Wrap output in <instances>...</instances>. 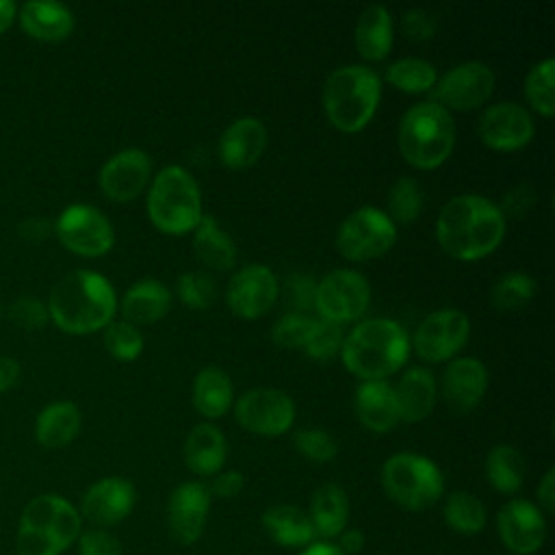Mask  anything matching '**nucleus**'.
<instances>
[{
	"label": "nucleus",
	"instance_id": "f257e3e1",
	"mask_svg": "<svg viewBox=\"0 0 555 555\" xmlns=\"http://www.w3.org/2000/svg\"><path fill=\"white\" fill-rule=\"evenodd\" d=\"M505 236L501 208L481 195L449 199L436 221L440 247L457 260H477L499 247Z\"/></svg>",
	"mask_w": 555,
	"mask_h": 555
},
{
	"label": "nucleus",
	"instance_id": "f03ea898",
	"mask_svg": "<svg viewBox=\"0 0 555 555\" xmlns=\"http://www.w3.org/2000/svg\"><path fill=\"white\" fill-rule=\"evenodd\" d=\"M48 314L67 334H91L113 321L117 297L111 282L89 269L63 275L48 295Z\"/></svg>",
	"mask_w": 555,
	"mask_h": 555
},
{
	"label": "nucleus",
	"instance_id": "7ed1b4c3",
	"mask_svg": "<svg viewBox=\"0 0 555 555\" xmlns=\"http://www.w3.org/2000/svg\"><path fill=\"white\" fill-rule=\"evenodd\" d=\"M410 340L405 330L392 319H366L358 323L340 347L345 369L364 382L392 375L408 360Z\"/></svg>",
	"mask_w": 555,
	"mask_h": 555
},
{
	"label": "nucleus",
	"instance_id": "20e7f679",
	"mask_svg": "<svg viewBox=\"0 0 555 555\" xmlns=\"http://www.w3.org/2000/svg\"><path fill=\"white\" fill-rule=\"evenodd\" d=\"M82 531L80 512L59 494H39L26 503L17 525V555H61Z\"/></svg>",
	"mask_w": 555,
	"mask_h": 555
},
{
	"label": "nucleus",
	"instance_id": "39448f33",
	"mask_svg": "<svg viewBox=\"0 0 555 555\" xmlns=\"http://www.w3.org/2000/svg\"><path fill=\"white\" fill-rule=\"evenodd\" d=\"M379 93L377 72L366 65H343L323 85V108L332 126L343 132H358L375 115Z\"/></svg>",
	"mask_w": 555,
	"mask_h": 555
},
{
	"label": "nucleus",
	"instance_id": "423d86ee",
	"mask_svg": "<svg viewBox=\"0 0 555 555\" xmlns=\"http://www.w3.org/2000/svg\"><path fill=\"white\" fill-rule=\"evenodd\" d=\"M397 143L403 158L416 169L442 165L455 145V124L447 108L436 102H418L405 111Z\"/></svg>",
	"mask_w": 555,
	"mask_h": 555
},
{
	"label": "nucleus",
	"instance_id": "0eeeda50",
	"mask_svg": "<svg viewBox=\"0 0 555 555\" xmlns=\"http://www.w3.org/2000/svg\"><path fill=\"white\" fill-rule=\"evenodd\" d=\"M147 215L167 234H186L202 219V195L195 178L180 165L163 167L147 193Z\"/></svg>",
	"mask_w": 555,
	"mask_h": 555
},
{
	"label": "nucleus",
	"instance_id": "6e6552de",
	"mask_svg": "<svg viewBox=\"0 0 555 555\" xmlns=\"http://www.w3.org/2000/svg\"><path fill=\"white\" fill-rule=\"evenodd\" d=\"M382 486L397 505L421 512L442 496L444 477L429 457L403 451L384 462Z\"/></svg>",
	"mask_w": 555,
	"mask_h": 555
},
{
	"label": "nucleus",
	"instance_id": "1a4fd4ad",
	"mask_svg": "<svg viewBox=\"0 0 555 555\" xmlns=\"http://www.w3.org/2000/svg\"><path fill=\"white\" fill-rule=\"evenodd\" d=\"M397 241V228L386 212L375 206H362L347 215L338 225L336 247L338 251L356 262H364L386 254Z\"/></svg>",
	"mask_w": 555,
	"mask_h": 555
},
{
	"label": "nucleus",
	"instance_id": "9d476101",
	"mask_svg": "<svg viewBox=\"0 0 555 555\" xmlns=\"http://www.w3.org/2000/svg\"><path fill=\"white\" fill-rule=\"evenodd\" d=\"M371 301V286L362 273L351 269H334L321 278L314 293V308L321 319L347 323L360 319Z\"/></svg>",
	"mask_w": 555,
	"mask_h": 555
},
{
	"label": "nucleus",
	"instance_id": "9b49d317",
	"mask_svg": "<svg viewBox=\"0 0 555 555\" xmlns=\"http://www.w3.org/2000/svg\"><path fill=\"white\" fill-rule=\"evenodd\" d=\"M54 232L63 247L80 256H102L115 241L111 221L89 204L67 206L54 221Z\"/></svg>",
	"mask_w": 555,
	"mask_h": 555
},
{
	"label": "nucleus",
	"instance_id": "f8f14e48",
	"mask_svg": "<svg viewBox=\"0 0 555 555\" xmlns=\"http://www.w3.org/2000/svg\"><path fill=\"white\" fill-rule=\"evenodd\" d=\"M236 423L258 436H280L293 427L295 403L278 388H254L236 399Z\"/></svg>",
	"mask_w": 555,
	"mask_h": 555
},
{
	"label": "nucleus",
	"instance_id": "ddd939ff",
	"mask_svg": "<svg viewBox=\"0 0 555 555\" xmlns=\"http://www.w3.org/2000/svg\"><path fill=\"white\" fill-rule=\"evenodd\" d=\"M470 334L468 317L457 308L427 314L414 332V349L425 362H444L455 356Z\"/></svg>",
	"mask_w": 555,
	"mask_h": 555
},
{
	"label": "nucleus",
	"instance_id": "4468645a",
	"mask_svg": "<svg viewBox=\"0 0 555 555\" xmlns=\"http://www.w3.org/2000/svg\"><path fill=\"white\" fill-rule=\"evenodd\" d=\"M494 87V74L486 63L466 61L449 69L434 85L436 104L442 108L470 111L488 100Z\"/></svg>",
	"mask_w": 555,
	"mask_h": 555
},
{
	"label": "nucleus",
	"instance_id": "2eb2a0df",
	"mask_svg": "<svg viewBox=\"0 0 555 555\" xmlns=\"http://www.w3.org/2000/svg\"><path fill=\"white\" fill-rule=\"evenodd\" d=\"M278 299V278L264 264H247L238 269L228 286L225 301L230 310L241 319H258Z\"/></svg>",
	"mask_w": 555,
	"mask_h": 555
},
{
	"label": "nucleus",
	"instance_id": "dca6fc26",
	"mask_svg": "<svg viewBox=\"0 0 555 555\" xmlns=\"http://www.w3.org/2000/svg\"><path fill=\"white\" fill-rule=\"evenodd\" d=\"M496 531L512 555H533L544 544L546 520L533 503L512 499L496 514Z\"/></svg>",
	"mask_w": 555,
	"mask_h": 555
},
{
	"label": "nucleus",
	"instance_id": "f3484780",
	"mask_svg": "<svg viewBox=\"0 0 555 555\" xmlns=\"http://www.w3.org/2000/svg\"><path fill=\"white\" fill-rule=\"evenodd\" d=\"M210 509V492L202 481L176 486L167 499V529L178 544L199 540Z\"/></svg>",
	"mask_w": 555,
	"mask_h": 555
},
{
	"label": "nucleus",
	"instance_id": "a211bd4d",
	"mask_svg": "<svg viewBox=\"0 0 555 555\" xmlns=\"http://www.w3.org/2000/svg\"><path fill=\"white\" fill-rule=\"evenodd\" d=\"M479 139L501 152L518 150L533 137L531 115L516 102H499L488 106L477 124Z\"/></svg>",
	"mask_w": 555,
	"mask_h": 555
},
{
	"label": "nucleus",
	"instance_id": "6ab92c4d",
	"mask_svg": "<svg viewBox=\"0 0 555 555\" xmlns=\"http://www.w3.org/2000/svg\"><path fill=\"white\" fill-rule=\"evenodd\" d=\"M137 503L134 486L124 477H104L87 488L80 501V516L95 527L121 522Z\"/></svg>",
	"mask_w": 555,
	"mask_h": 555
},
{
	"label": "nucleus",
	"instance_id": "aec40b11",
	"mask_svg": "<svg viewBox=\"0 0 555 555\" xmlns=\"http://www.w3.org/2000/svg\"><path fill=\"white\" fill-rule=\"evenodd\" d=\"M150 156L143 150L128 147L113 154L100 169L98 182L106 197L115 202H128L137 197L150 178Z\"/></svg>",
	"mask_w": 555,
	"mask_h": 555
},
{
	"label": "nucleus",
	"instance_id": "412c9836",
	"mask_svg": "<svg viewBox=\"0 0 555 555\" xmlns=\"http://www.w3.org/2000/svg\"><path fill=\"white\" fill-rule=\"evenodd\" d=\"M488 388V371L477 358H457L447 364L442 375V397L447 405L457 412H470Z\"/></svg>",
	"mask_w": 555,
	"mask_h": 555
},
{
	"label": "nucleus",
	"instance_id": "4be33fe9",
	"mask_svg": "<svg viewBox=\"0 0 555 555\" xmlns=\"http://www.w3.org/2000/svg\"><path fill=\"white\" fill-rule=\"evenodd\" d=\"M267 145V128L258 117L234 119L219 139V158L230 169L254 165Z\"/></svg>",
	"mask_w": 555,
	"mask_h": 555
},
{
	"label": "nucleus",
	"instance_id": "5701e85b",
	"mask_svg": "<svg viewBox=\"0 0 555 555\" xmlns=\"http://www.w3.org/2000/svg\"><path fill=\"white\" fill-rule=\"evenodd\" d=\"M20 26L39 41H63L74 30V13L63 2L30 0L20 7Z\"/></svg>",
	"mask_w": 555,
	"mask_h": 555
},
{
	"label": "nucleus",
	"instance_id": "b1692460",
	"mask_svg": "<svg viewBox=\"0 0 555 555\" xmlns=\"http://www.w3.org/2000/svg\"><path fill=\"white\" fill-rule=\"evenodd\" d=\"M182 455H184V464L191 473H195L199 477L217 475L223 468V462L228 455V444H225L221 429L210 423L195 425L186 434Z\"/></svg>",
	"mask_w": 555,
	"mask_h": 555
},
{
	"label": "nucleus",
	"instance_id": "393cba45",
	"mask_svg": "<svg viewBox=\"0 0 555 555\" xmlns=\"http://www.w3.org/2000/svg\"><path fill=\"white\" fill-rule=\"evenodd\" d=\"M395 390L399 421L418 423L427 418L436 405V379L423 366L408 369Z\"/></svg>",
	"mask_w": 555,
	"mask_h": 555
},
{
	"label": "nucleus",
	"instance_id": "a878e982",
	"mask_svg": "<svg viewBox=\"0 0 555 555\" xmlns=\"http://www.w3.org/2000/svg\"><path fill=\"white\" fill-rule=\"evenodd\" d=\"M356 414L366 429L375 434L390 431L399 421L392 386L384 379L362 382L356 390Z\"/></svg>",
	"mask_w": 555,
	"mask_h": 555
},
{
	"label": "nucleus",
	"instance_id": "bb28decb",
	"mask_svg": "<svg viewBox=\"0 0 555 555\" xmlns=\"http://www.w3.org/2000/svg\"><path fill=\"white\" fill-rule=\"evenodd\" d=\"M169 306V288L154 278H145L126 291L121 299V317L130 325H150L160 321L167 314Z\"/></svg>",
	"mask_w": 555,
	"mask_h": 555
},
{
	"label": "nucleus",
	"instance_id": "cd10ccee",
	"mask_svg": "<svg viewBox=\"0 0 555 555\" xmlns=\"http://www.w3.org/2000/svg\"><path fill=\"white\" fill-rule=\"evenodd\" d=\"M262 527L273 542L286 548L308 546L317 540L308 512L288 503H278L267 507L262 514Z\"/></svg>",
	"mask_w": 555,
	"mask_h": 555
},
{
	"label": "nucleus",
	"instance_id": "c85d7f7f",
	"mask_svg": "<svg viewBox=\"0 0 555 555\" xmlns=\"http://www.w3.org/2000/svg\"><path fill=\"white\" fill-rule=\"evenodd\" d=\"M310 522L317 538H338L347 529L349 499L347 492L336 483H323L310 499Z\"/></svg>",
	"mask_w": 555,
	"mask_h": 555
},
{
	"label": "nucleus",
	"instance_id": "c756f323",
	"mask_svg": "<svg viewBox=\"0 0 555 555\" xmlns=\"http://www.w3.org/2000/svg\"><path fill=\"white\" fill-rule=\"evenodd\" d=\"M80 431V410L72 401H54L46 405L35 421V438L46 449L69 444Z\"/></svg>",
	"mask_w": 555,
	"mask_h": 555
},
{
	"label": "nucleus",
	"instance_id": "7c9ffc66",
	"mask_svg": "<svg viewBox=\"0 0 555 555\" xmlns=\"http://www.w3.org/2000/svg\"><path fill=\"white\" fill-rule=\"evenodd\" d=\"M356 48L369 61H382L392 48V17L386 7L369 4L356 24Z\"/></svg>",
	"mask_w": 555,
	"mask_h": 555
},
{
	"label": "nucleus",
	"instance_id": "2f4dec72",
	"mask_svg": "<svg viewBox=\"0 0 555 555\" xmlns=\"http://www.w3.org/2000/svg\"><path fill=\"white\" fill-rule=\"evenodd\" d=\"M193 249L197 258L215 271H228L236 262V247L232 238L219 228L215 217L202 215L193 230Z\"/></svg>",
	"mask_w": 555,
	"mask_h": 555
},
{
	"label": "nucleus",
	"instance_id": "473e14b6",
	"mask_svg": "<svg viewBox=\"0 0 555 555\" xmlns=\"http://www.w3.org/2000/svg\"><path fill=\"white\" fill-rule=\"evenodd\" d=\"M232 403V382L225 371L204 366L193 382V405L208 418H219Z\"/></svg>",
	"mask_w": 555,
	"mask_h": 555
},
{
	"label": "nucleus",
	"instance_id": "72a5a7b5",
	"mask_svg": "<svg viewBox=\"0 0 555 555\" xmlns=\"http://www.w3.org/2000/svg\"><path fill=\"white\" fill-rule=\"evenodd\" d=\"M486 475L490 486L501 494H514L522 486L525 462L512 444H496L486 457Z\"/></svg>",
	"mask_w": 555,
	"mask_h": 555
},
{
	"label": "nucleus",
	"instance_id": "f704fd0d",
	"mask_svg": "<svg viewBox=\"0 0 555 555\" xmlns=\"http://www.w3.org/2000/svg\"><path fill=\"white\" fill-rule=\"evenodd\" d=\"M444 522L462 535H475L486 527V507L483 503L464 490L451 492L442 507Z\"/></svg>",
	"mask_w": 555,
	"mask_h": 555
},
{
	"label": "nucleus",
	"instance_id": "c9c22d12",
	"mask_svg": "<svg viewBox=\"0 0 555 555\" xmlns=\"http://www.w3.org/2000/svg\"><path fill=\"white\" fill-rule=\"evenodd\" d=\"M384 76L392 87H397L401 91H408V93L429 91L438 80L436 67L429 61L414 59V56L399 59V61L390 63L386 67Z\"/></svg>",
	"mask_w": 555,
	"mask_h": 555
},
{
	"label": "nucleus",
	"instance_id": "e433bc0d",
	"mask_svg": "<svg viewBox=\"0 0 555 555\" xmlns=\"http://www.w3.org/2000/svg\"><path fill=\"white\" fill-rule=\"evenodd\" d=\"M535 295V280L525 271H509L492 286V304L496 310H518Z\"/></svg>",
	"mask_w": 555,
	"mask_h": 555
},
{
	"label": "nucleus",
	"instance_id": "4c0bfd02",
	"mask_svg": "<svg viewBox=\"0 0 555 555\" xmlns=\"http://www.w3.org/2000/svg\"><path fill=\"white\" fill-rule=\"evenodd\" d=\"M553 74H555V61L548 56L538 65H533L525 78V95L529 104L544 117H551L555 111Z\"/></svg>",
	"mask_w": 555,
	"mask_h": 555
},
{
	"label": "nucleus",
	"instance_id": "58836bf2",
	"mask_svg": "<svg viewBox=\"0 0 555 555\" xmlns=\"http://www.w3.org/2000/svg\"><path fill=\"white\" fill-rule=\"evenodd\" d=\"M388 210L390 221L410 223L423 210V191L414 178H399L388 193Z\"/></svg>",
	"mask_w": 555,
	"mask_h": 555
},
{
	"label": "nucleus",
	"instance_id": "ea45409f",
	"mask_svg": "<svg viewBox=\"0 0 555 555\" xmlns=\"http://www.w3.org/2000/svg\"><path fill=\"white\" fill-rule=\"evenodd\" d=\"M104 347L106 351L124 362H130L143 351V336L137 325L126 321H111L104 327Z\"/></svg>",
	"mask_w": 555,
	"mask_h": 555
},
{
	"label": "nucleus",
	"instance_id": "a19ab883",
	"mask_svg": "<svg viewBox=\"0 0 555 555\" xmlns=\"http://www.w3.org/2000/svg\"><path fill=\"white\" fill-rule=\"evenodd\" d=\"M317 325V319L306 314V312H286L282 314L271 330V338L275 345L284 347V349H293V347H301L308 343L312 330Z\"/></svg>",
	"mask_w": 555,
	"mask_h": 555
},
{
	"label": "nucleus",
	"instance_id": "79ce46f5",
	"mask_svg": "<svg viewBox=\"0 0 555 555\" xmlns=\"http://www.w3.org/2000/svg\"><path fill=\"white\" fill-rule=\"evenodd\" d=\"M293 444L295 449L310 462L317 464H325L332 462L338 453V444L334 440V436L325 429H317V427H299L293 434Z\"/></svg>",
	"mask_w": 555,
	"mask_h": 555
},
{
	"label": "nucleus",
	"instance_id": "37998d69",
	"mask_svg": "<svg viewBox=\"0 0 555 555\" xmlns=\"http://www.w3.org/2000/svg\"><path fill=\"white\" fill-rule=\"evenodd\" d=\"M180 301L193 310H204L215 299V282L202 271H186L176 282Z\"/></svg>",
	"mask_w": 555,
	"mask_h": 555
},
{
	"label": "nucleus",
	"instance_id": "c03bdc74",
	"mask_svg": "<svg viewBox=\"0 0 555 555\" xmlns=\"http://www.w3.org/2000/svg\"><path fill=\"white\" fill-rule=\"evenodd\" d=\"M343 340H345V334L340 323L317 319V325L308 343L304 345V351L314 360H325V358H332L336 351H340Z\"/></svg>",
	"mask_w": 555,
	"mask_h": 555
},
{
	"label": "nucleus",
	"instance_id": "a18cd8bd",
	"mask_svg": "<svg viewBox=\"0 0 555 555\" xmlns=\"http://www.w3.org/2000/svg\"><path fill=\"white\" fill-rule=\"evenodd\" d=\"M9 319L17 327L33 332V330H41L48 323L50 314H48V306L35 295H20L9 304Z\"/></svg>",
	"mask_w": 555,
	"mask_h": 555
},
{
	"label": "nucleus",
	"instance_id": "49530a36",
	"mask_svg": "<svg viewBox=\"0 0 555 555\" xmlns=\"http://www.w3.org/2000/svg\"><path fill=\"white\" fill-rule=\"evenodd\" d=\"M76 542L80 555H121V542L100 527L80 531Z\"/></svg>",
	"mask_w": 555,
	"mask_h": 555
},
{
	"label": "nucleus",
	"instance_id": "de8ad7c7",
	"mask_svg": "<svg viewBox=\"0 0 555 555\" xmlns=\"http://www.w3.org/2000/svg\"><path fill=\"white\" fill-rule=\"evenodd\" d=\"M314 293H317V282L310 275L297 273L286 280V295H288V301L297 308V312H306L314 306Z\"/></svg>",
	"mask_w": 555,
	"mask_h": 555
},
{
	"label": "nucleus",
	"instance_id": "09e8293b",
	"mask_svg": "<svg viewBox=\"0 0 555 555\" xmlns=\"http://www.w3.org/2000/svg\"><path fill=\"white\" fill-rule=\"evenodd\" d=\"M403 30L412 39H427L436 30V20L423 9H410L403 15Z\"/></svg>",
	"mask_w": 555,
	"mask_h": 555
},
{
	"label": "nucleus",
	"instance_id": "8fccbe9b",
	"mask_svg": "<svg viewBox=\"0 0 555 555\" xmlns=\"http://www.w3.org/2000/svg\"><path fill=\"white\" fill-rule=\"evenodd\" d=\"M245 486V477L238 470H219L208 488L210 496H219V499H234Z\"/></svg>",
	"mask_w": 555,
	"mask_h": 555
},
{
	"label": "nucleus",
	"instance_id": "3c124183",
	"mask_svg": "<svg viewBox=\"0 0 555 555\" xmlns=\"http://www.w3.org/2000/svg\"><path fill=\"white\" fill-rule=\"evenodd\" d=\"M52 232H54V223L46 217H28V219L20 221V225H17V234L26 243H35V245L50 238Z\"/></svg>",
	"mask_w": 555,
	"mask_h": 555
},
{
	"label": "nucleus",
	"instance_id": "603ef678",
	"mask_svg": "<svg viewBox=\"0 0 555 555\" xmlns=\"http://www.w3.org/2000/svg\"><path fill=\"white\" fill-rule=\"evenodd\" d=\"M531 204V193L525 186H516L512 189L505 199H503V208L501 212H512V215H520L522 210H527Z\"/></svg>",
	"mask_w": 555,
	"mask_h": 555
},
{
	"label": "nucleus",
	"instance_id": "864d4df0",
	"mask_svg": "<svg viewBox=\"0 0 555 555\" xmlns=\"http://www.w3.org/2000/svg\"><path fill=\"white\" fill-rule=\"evenodd\" d=\"M538 501L542 505L544 512H553L555 509V470L548 468L538 486Z\"/></svg>",
	"mask_w": 555,
	"mask_h": 555
},
{
	"label": "nucleus",
	"instance_id": "5fc2aeb1",
	"mask_svg": "<svg viewBox=\"0 0 555 555\" xmlns=\"http://www.w3.org/2000/svg\"><path fill=\"white\" fill-rule=\"evenodd\" d=\"M20 362L15 358H9V356H0V392L13 388L20 379Z\"/></svg>",
	"mask_w": 555,
	"mask_h": 555
},
{
	"label": "nucleus",
	"instance_id": "6e6d98bb",
	"mask_svg": "<svg viewBox=\"0 0 555 555\" xmlns=\"http://www.w3.org/2000/svg\"><path fill=\"white\" fill-rule=\"evenodd\" d=\"M345 555H356L364 548V533L360 529H345L338 535V544H336Z\"/></svg>",
	"mask_w": 555,
	"mask_h": 555
},
{
	"label": "nucleus",
	"instance_id": "4d7b16f0",
	"mask_svg": "<svg viewBox=\"0 0 555 555\" xmlns=\"http://www.w3.org/2000/svg\"><path fill=\"white\" fill-rule=\"evenodd\" d=\"M299 555H345V553L336 544H332V542L314 540L312 544L304 546V551Z\"/></svg>",
	"mask_w": 555,
	"mask_h": 555
},
{
	"label": "nucleus",
	"instance_id": "13d9d810",
	"mask_svg": "<svg viewBox=\"0 0 555 555\" xmlns=\"http://www.w3.org/2000/svg\"><path fill=\"white\" fill-rule=\"evenodd\" d=\"M17 15V7L11 0H0V33H4Z\"/></svg>",
	"mask_w": 555,
	"mask_h": 555
}]
</instances>
